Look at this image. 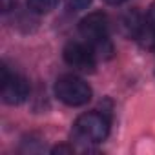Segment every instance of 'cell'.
<instances>
[{
    "label": "cell",
    "mask_w": 155,
    "mask_h": 155,
    "mask_svg": "<svg viewBox=\"0 0 155 155\" xmlns=\"http://www.w3.org/2000/svg\"><path fill=\"white\" fill-rule=\"evenodd\" d=\"M79 31L82 35V38L91 46V49L95 51L97 58H108L113 53L111 42L108 38L110 33V20L102 11H93L90 15H86L81 24H79Z\"/></svg>",
    "instance_id": "cell-1"
},
{
    "label": "cell",
    "mask_w": 155,
    "mask_h": 155,
    "mask_svg": "<svg viewBox=\"0 0 155 155\" xmlns=\"http://www.w3.org/2000/svg\"><path fill=\"white\" fill-rule=\"evenodd\" d=\"M75 150H73V146H57V148H53V153H73Z\"/></svg>",
    "instance_id": "cell-10"
},
{
    "label": "cell",
    "mask_w": 155,
    "mask_h": 155,
    "mask_svg": "<svg viewBox=\"0 0 155 155\" xmlns=\"http://www.w3.org/2000/svg\"><path fill=\"white\" fill-rule=\"evenodd\" d=\"M28 2V8L33 11V13H38V15H46L49 11H53L58 4V0H26Z\"/></svg>",
    "instance_id": "cell-7"
},
{
    "label": "cell",
    "mask_w": 155,
    "mask_h": 155,
    "mask_svg": "<svg viewBox=\"0 0 155 155\" xmlns=\"http://www.w3.org/2000/svg\"><path fill=\"white\" fill-rule=\"evenodd\" d=\"M17 0H0V4H2V11H9L13 6H15Z\"/></svg>",
    "instance_id": "cell-11"
},
{
    "label": "cell",
    "mask_w": 155,
    "mask_h": 155,
    "mask_svg": "<svg viewBox=\"0 0 155 155\" xmlns=\"http://www.w3.org/2000/svg\"><path fill=\"white\" fill-rule=\"evenodd\" d=\"M106 4H110V6H120L122 2H126V0H104Z\"/></svg>",
    "instance_id": "cell-12"
},
{
    "label": "cell",
    "mask_w": 155,
    "mask_h": 155,
    "mask_svg": "<svg viewBox=\"0 0 155 155\" xmlns=\"http://www.w3.org/2000/svg\"><path fill=\"white\" fill-rule=\"evenodd\" d=\"M64 60L68 66H71L77 71L91 73L97 64V55L91 49V46L86 42H69L64 48Z\"/></svg>",
    "instance_id": "cell-4"
},
{
    "label": "cell",
    "mask_w": 155,
    "mask_h": 155,
    "mask_svg": "<svg viewBox=\"0 0 155 155\" xmlns=\"http://www.w3.org/2000/svg\"><path fill=\"white\" fill-rule=\"evenodd\" d=\"M120 24H122V31L126 33V37L137 38L139 33H140V29H142L144 24H146V18H142L140 13H139L137 9H133V11H128V13L122 17Z\"/></svg>",
    "instance_id": "cell-6"
},
{
    "label": "cell",
    "mask_w": 155,
    "mask_h": 155,
    "mask_svg": "<svg viewBox=\"0 0 155 155\" xmlns=\"http://www.w3.org/2000/svg\"><path fill=\"white\" fill-rule=\"evenodd\" d=\"M108 133H110V120L106 119V115L99 111L82 113L75 120V126H73L75 139L82 142H90V144L106 140Z\"/></svg>",
    "instance_id": "cell-2"
},
{
    "label": "cell",
    "mask_w": 155,
    "mask_h": 155,
    "mask_svg": "<svg viewBox=\"0 0 155 155\" xmlns=\"http://www.w3.org/2000/svg\"><path fill=\"white\" fill-rule=\"evenodd\" d=\"M146 20L150 26L155 28V2H151V6L148 8V15H146Z\"/></svg>",
    "instance_id": "cell-9"
},
{
    "label": "cell",
    "mask_w": 155,
    "mask_h": 155,
    "mask_svg": "<svg viewBox=\"0 0 155 155\" xmlns=\"http://www.w3.org/2000/svg\"><path fill=\"white\" fill-rule=\"evenodd\" d=\"M29 97V82L22 75L9 73L6 66H2V99L6 104L18 106Z\"/></svg>",
    "instance_id": "cell-5"
},
{
    "label": "cell",
    "mask_w": 155,
    "mask_h": 155,
    "mask_svg": "<svg viewBox=\"0 0 155 155\" xmlns=\"http://www.w3.org/2000/svg\"><path fill=\"white\" fill-rule=\"evenodd\" d=\"M55 95L66 106H84L91 101V88L86 81L75 75H62L55 82Z\"/></svg>",
    "instance_id": "cell-3"
},
{
    "label": "cell",
    "mask_w": 155,
    "mask_h": 155,
    "mask_svg": "<svg viewBox=\"0 0 155 155\" xmlns=\"http://www.w3.org/2000/svg\"><path fill=\"white\" fill-rule=\"evenodd\" d=\"M66 4L71 11H82L91 4V0H66Z\"/></svg>",
    "instance_id": "cell-8"
}]
</instances>
